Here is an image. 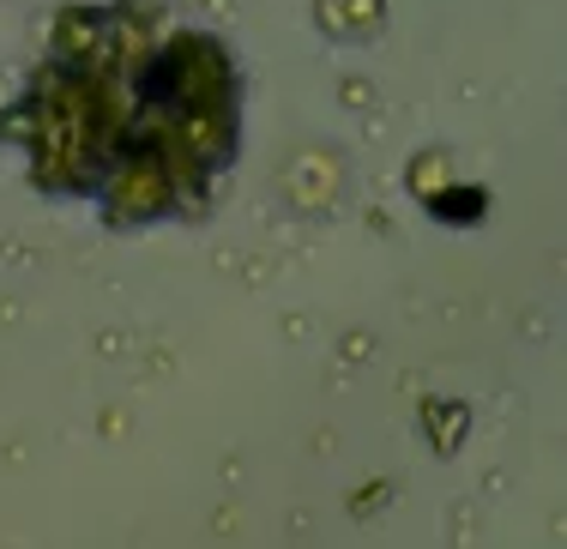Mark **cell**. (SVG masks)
<instances>
[{"instance_id": "obj_9", "label": "cell", "mask_w": 567, "mask_h": 549, "mask_svg": "<svg viewBox=\"0 0 567 549\" xmlns=\"http://www.w3.org/2000/svg\"><path fill=\"white\" fill-rule=\"evenodd\" d=\"M458 176V157L447 152V145H423V152H411V164H404V194L423 206L435 187H447Z\"/></svg>"}, {"instance_id": "obj_6", "label": "cell", "mask_w": 567, "mask_h": 549, "mask_svg": "<svg viewBox=\"0 0 567 549\" xmlns=\"http://www.w3.org/2000/svg\"><path fill=\"white\" fill-rule=\"evenodd\" d=\"M386 19H393L386 0H315V31L327 43H374Z\"/></svg>"}, {"instance_id": "obj_4", "label": "cell", "mask_w": 567, "mask_h": 549, "mask_svg": "<svg viewBox=\"0 0 567 549\" xmlns=\"http://www.w3.org/2000/svg\"><path fill=\"white\" fill-rule=\"evenodd\" d=\"M278 187H284L296 218H327V211H339V199L350 187L344 152H332V145H302V152H290Z\"/></svg>"}, {"instance_id": "obj_10", "label": "cell", "mask_w": 567, "mask_h": 549, "mask_svg": "<svg viewBox=\"0 0 567 549\" xmlns=\"http://www.w3.org/2000/svg\"><path fill=\"white\" fill-rule=\"evenodd\" d=\"M393 495V484H369V489H350V519H369L381 514V501Z\"/></svg>"}, {"instance_id": "obj_5", "label": "cell", "mask_w": 567, "mask_h": 549, "mask_svg": "<svg viewBox=\"0 0 567 549\" xmlns=\"http://www.w3.org/2000/svg\"><path fill=\"white\" fill-rule=\"evenodd\" d=\"M49 61L61 66H110V7H61L55 24H49Z\"/></svg>"}, {"instance_id": "obj_2", "label": "cell", "mask_w": 567, "mask_h": 549, "mask_svg": "<svg viewBox=\"0 0 567 549\" xmlns=\"http://www.w3.org/2000/svg\"><path fill=\"white\" fill-rule=\"evenodd\" d=\"M140 91L169 103H241V73L224 37L212 31H169L140 66Z\"/></svg>"}, {"instance_id": "obj_8", "label": "cell", "mask_w": 567, "mask_h": 549, "mask_svg": "<svg viewBox=\"0 0 567 549\" xmlns=\"http://www.w3.org/2000/svg\"><path fill=\"white\" fill-rule=\"evenodd\" d=\"M416 428H423V441H429L435 459H453V453L465 447V435H471V405L465 398H447V393H429L423 405H416Z\"/></svg>"}, {"instance_id": "obj_3", "label": "cell", "mask_w": 567, "mask_h": 549, "mask_svg": "<svg viewBox=\"0 0 567 549\" xmlns=\"http://www.w3.org/2000/svg\"><path fill=\"white\" fill-rule=\"evenodd\" d=\"M91 199H97V218L103 230H152V224L164 218H187V199L175 176L164 164H157L145 145H121L110 157V169H103V182L91 187Z\"/></svg>"}, {"instance_id": "obj_1", "label": "cell", "mask_w": 567, "mask_h": 549, "mask_svg": "<svg viewBox=\"0 0 567 549\" xmlns=\"http://www.w3.org/2000/svg\"><path fill=\"white\" fill-rule=\"evenodd\" d=\"M24 97H31V139L19 152L31 164V187L49 199H91V187L103 182L115 157L97 115V79L85 66L43 61V73Z\"/></svg>"}, {"instance_id": "obj_7", "label": "cell", "mask_w": 567, "mask_h": 549, "mask_svg": "<svg viewBox=\"0 0 567 549\" xmlns=\"http://www.w3.org/2000/svg\"><path fill=\"white\" fill-rule=\"evenodd\" d=\"M489 187L483 182H465V176H453L447 187H435V194L423 199V211L441 224V230H483L489 224Z\"/></svg>"}, {"instance_id": "obj_11", "label": "cell", "mask_w": 567, "mask_h": 549, "mask_svg": "<svg viewBox=\"0 0 567 549\" xmlns=\"http://www.w3.org/2000/svg\"><path fill=\"white\" fill-rule=\"evenodd\" d=\"M339 97L350 103V110H362V103H374V85H362V79H344V85H339Z\"/></svg>"}]
</instances>
